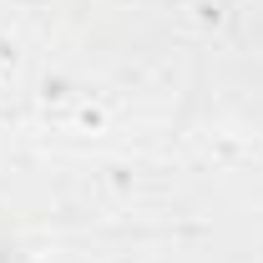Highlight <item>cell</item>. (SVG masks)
Segmentation results:
<instances>
[{"mask_svg":"<svg viewBox=\"0 0 263 263\" xmlns=\"http://www.w3.org/2000/svg\"><path fill=\"white\" fill-rule=\"evenodd\" d=\"M0 263H5V258H0Z\"/></svg>","mask_w":263,"mask_h":263,"instance_id":"cell-1","label":"cell"}]
</instances>
